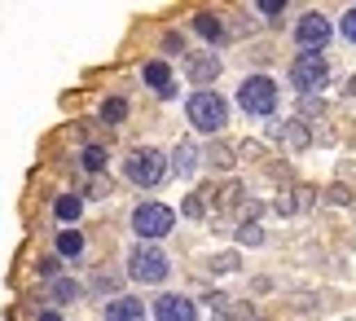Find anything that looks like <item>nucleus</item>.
<instances>
[{"label": "nucleus", "mask_w": 356, "mask_h": 321, "mask_svg": "<svg viewBox=\"0 0 356 321\" xmlns=\"http://www.w3.org/2000/svg\"><path fill=\"white\" fill-rule=\"evenodd\" d=\"M185 115H189V123H194L198 132H220L229 123V102L220 93H211V88H198V93H189Z\"/></svg>", "instance_id": "nucleus-3"}, {"label": "nucleus", "mask_w": 356, "mask_h": 321, "mask_svg": "<svg viewBox=\"0 0 356 321\" xmlns=\"http://www.w3.org/2000/svg\"><path fill=\"white\" fill-rule=\"evenodd\" d=\"M40 321H62V313L58 308H44V313H40Z\"/></svg>", "instance_id": "nucleus-33"}, {"label": "nucleus", "mask_w": 356, "mask_h": 321, "mask_svg": "<svg viewBox=\"0 0 356 321\" xmlns=\"http://www.w3.org/2000/svg\"><path fill=\"white\" fill-rule=\"evenodd\" d=\"M238 251H220V256H211V273H238Z\"/></svg>", "instance_id": "nucleus-21"}, {"label": "nucleus", "mask_w": 356, "mask_h": 321, "mask_svg": "<svg viewBox=\"0 0 356 321\" xmlns=\"http://www.w3.org/2000/svg\"><path fill=\"white\" fill-rule=\"evenodd\" d=\"M321 110H325V106H321V97H304V102H299V119L308 123V119H317Z\"/></svg>", "instance_id": "nucleus-25"}, {"label": "nucleus", "mask_w": 356, "mask_h": 321, "mask_svg": "<svg viewBox=\"0 0 356 321\" xmlns=\"http://www.w3.org/2000/svg\"><path fill=\"white\" fill-rule=\"evenodd\" d=\"M53 216H58L62 225H75V220L84 216V198H79V194H58V203H53Z\"/></svg>", "instance_id": "nucleus-16"}, {"label": "nucleus", "mask_w": 356, "mask_h": 321, "mask_svg": "<svg viewBox=\"0 0 356 321\" xmlns=\"http://www.w3.org/2000/svg\"><path fill=\"white\" fill-rule=\"evenodd\" d=\"M348 97H352V102H356V75L348 79Z\"/></svg>", "instance_id": "nucleus-34"}, {"label": "nucleus", "mask_w": 356, "mask_h": 321, "mask_svg": "<svg viewBox=\"0 0 356 321\" xmlns=\"http://www.w3.org/2000/svg\"><path fill=\"white\" fill-rule=\"evenodd\" d=\"M211 163H216V167H229V163H234V155H229V146H211Z\"/></svg>", "instance_id": "nucleus-30"}, {"label": "nucleus", "mask_w": 356, "mask_h": 321, "mask_svg": "<svg viewBox=\"0 0 356 321\" xmlns=\"http://www.w3.org/2000/svg\"><path fill=\"white\" fill-rule=\"evenodd\" d=\"M325 203H330V207H348L352 203V189L348 185H330V189H325Z\"/></svg>", "instance_id": "nucleus-24"}, {"label": "nucleus", "mask_w": 356, "mask_h": 321, "mask_svg": "<svg viewBox=\"0 0 356 321\" xmlns=\"http://www.w3.org/2000/svg\"><path fill=\"white\" fill-rule=\"evenodd\" d=\"M259 13H264V18H282V13H286V5H282V0H264V5H255Z\"/></svg>", "instance_id": "nucleus-29"}, {"label": "nucleus", "mask_w": 356, "mask_h": 321, "mask_svg": "<svg viewBox=\"0 0 356 321\" xmlns=\"http://www.w3.org/2000/svg\"><path fill=\"white\" fill-rule=\"evenodd\" d=\"M176 225V212L168 203H136V212H132V229H136V238H145V242H159V238H168Z\"/></svg>", "instance_id": "nucleus-5"}, {"label": "nucleus", "mask_w": 356, "mask_h": 321, "mask_svg": "<svg viewBox=\"0 0 356 321\" xmlns=\"http://www.w3.org/2000/svg\"><path fill=\"white\" fill-rule=\"evenodd\" d=\"M325 79H330V62L321 58V53H299L295 66H291V88L304 93V97H317L325 88Z\"/></svg>", "instance_id": "nucleus-6"}, {"label": "nucleus", "mask_w": 356, "mask_h": 321, "mask_svg": "<svg viewBox=\"0 0 356 321\" xmlns=\"http://www.w3.org/2000/svg\"><path fill=\"white\" fill-rule=\"evenodd\" d=\"M145 304L136 299V295H115V299H106V321H145Z\"/></svg>", "instance_id": "nucleus-11"}, {"label": "nucleus", "mask_w": 356, "mask_h": 321, "mask_svg": "<svg viewBox=\"0 0 356 321\" xmlns=\"http://www.w3.org/2000/svg\"><path fill=\"white\" fill-rule=\"evenodd\" d=\"M154 321H198V304L189 295H159L154 299Z\"/></svg>", "instance_id": "nucleus-8"}, {"label": "nucleus", "mask_w": 356, "mask_h": 321, "mask_svg": "<svg viewBox=\"0 0 356 321\" xmlns=\"http://www.w3.org/2000/svg\"><path fill=\"white\" fill-rule=\"evenodd\" d=\"M123 176H128L136 189H159L163 180L172 176V159L154 146H136V150H128V159H123Z\"/></svg>", "instance_id": "nucleus-1"}, {"label": "nucleus", "mask_w": 356, "mask_h": 321, "mask_svg": "<svg viewBox=\"0 0 356 321\" xmlns=\"http://www.w3.org/2000/svg\"><path fill=\"white\" fill-rule=\"evenodd\" d=\"M185 71H189V84L207 88V84L220 75L225 66H220V58H216V53H189V58H185Z\"/></svg>", "instance_id": "nucleus-9"}, {"label": "nucleus", "mask_w": 356, "mask_h": 321, "mask_svg": "<svg viewBox=\"0 0 356 321\" xmlns=\"http://www.w3.org/2000/svg\"><path fill=\"white\" fill-rule=\"evenodd\" d=\"M163 49H168V53H181V49H185V40H181V36H176V31H172L168 40H163Z\"/></svg>", "instance_id": "nucleus-31"}, {"label": "nucleus", "mask_w": 356, "mask_h": 321, "mask_svg": "<svg viewBox=\"0 0 356 321\" xmlns=\"http://www.w3.org/2000/svg\"><path fill=\"white\" fill-rule=\"evenodd\" d=\"M198 163H202V155H198L194 141H181V146L172 150V176H194Z\"/></svg>", "instance_id": "nucleus-14"}, {"label": "nucleus", "mask_w": 356, "mask_h": 321, "mask_svg": "<svg viewBox=\"0 0 356 321\" xmlns=\"http://www.w3.org/2000/svg\"><path fill=\"white\" fill-rule=\"evenodd\" d=\"M102 194H111V180H106V176H92V185H88L84 198H102Z\"/></svg>", "instance_id": "nucleus-28"}, {"label": "nucleus", "mask_w": 356, "mask_h": 321, "mask_svg": "<svg viewBox=\"0 0 356 321\" xmlns=\"http://www.w3.org/2000/svg\"><path fill=\"white\" fill-rule=\"evenodd\" d=\"M273 136L286 146V150H308V141H312V128L304 119H291V123H282V128H273Z\"/></svg>", "instance_id": "nucleus-13"}, {"label": "nucleus", "mask_w": 356, "mask_h": 321, "mask_svg": "<svg viewBox=\"0 0 356 321\" xmlns=\"http://www.w3.org/2000/svg\"><path fill=\"white\" fill-rule=\"evenodd\" d=\"M97 115H102V123H123L128 119V102H123V97H106Z\"/></svg>", "instance_id": "nucleus-19"}, {"label": "nucleus", "mask_w": 356, "mask_h": 321, "mask_svg": "<svg viewBox=\"0 0 356 321\" xmlns=\"http://www.w3.org/2000/svg\"><path fill=\"white\" fill-rule=\"evenodd\" d=\"M49 299L53 304H71V299H79V282L75 277H49Z\"/></svg>", "instance_id": "nucleus-18"}, {"label": "nucleus", "mask_w": 356, "mask_h": 321, "mask_svg": "<svg viewBox=\"0 0 356 321\" xmlns=\"http://www.w3.org/2000/svg\"><path fill=\"white\" fill-rule=\"evenodd\" d=\"M238 242L242 246H264V225H259V220H251V225H238Z\"/></svg>", "instance_id": "nucleus-20"}, {"label": "nucleus", "mask_w": 356, "mask_h": 321, "mask_svg": "<svg viewBox=\"0 0 356 321\" xmlns=\"http://www.w3.org/2000/svg\"><path fill=\"white\" fill-rule=\"evenodd\" d=\"M53 251H58L62 260H79V256H84V233H75V229H62L58 238H53Z\"/></svg>", "instance_id": "nucleus-17"}, {"label": "nucleus", "mask_w": 356, "mask_h": 321, "mask_svg": "<svg viewBox=\"0 0 356 321\" xmlns=\"http://www.w3.org/2000/svg\"><path fill=\"white\" fill-rule=\"evenodd\" d=\"M84 167L92 176H102V167H106V150L102 146H84Z\"/></svg>", "instance_id": "nucleus-22"}, {"label": "nucleus", "mask_w": 356, "mask_h": 321, "mask_svg": "<svg viewBox=\"0 0 356 321\" xmlns=\"http://www.w3.org/2000/svg\"><path fill=\"white\" fill-rule=\"evenodd\" d=\"M181 212H185L189 220H202V216H207V198H202V194H189V198L181 203Z\"/></svg>", "instance_id": "nucleus-23"}, {"label": "nucleus", "mask_w": 356, "mask_h": 321, "mask_svg": "<svg viewBox=\"0 0 356 321\" xmlns=\"http://www.w3.org/2000/svg\"><path fill=\"white\" fill-rule=\"evenodd\" d=\"M128 277H132V282H141V286H159V282H168V277H172V260H168V251H163L159 242H136V246H132V256H128Z\"/></svg>", "instance_id": "nucleus-2"}, {"label": "nucleus", "mask_w": 356, "mask_h": 321, "mask_svg": "<svg viewBox=\"0 0 356 321\" xmlns=\"http://www.w3.org/2000/svg\"><path fill=\"white\" fill-rule=\"evenodd\" d=\"M339 26H343V36H348V45H356V5L343 13V22H339Z\"/></svg>", "instance_id": "nucleus-27"}, {"label": "nucleus", "mask_w": 356, "mask_h": 321, "mask_svg": "<svg viewBox=\"0 0 356 321\" xmlns=\"http://www.w3.org/2000/svg\"><path fill=\"white\" fill-rule=\"evenodd\" d=\"M238 106L255 119H268L273 110H277V84L268 75H246L242 88H238Z\"/></svg>", "instance_id": "nucleus-4"}, {"label": "nucleus", "mask_w": 356, "mask_h": 321, "mask_svg": "<svg viewBox=\"0 0 356 321\" xmlns=\"http://www.w3.org/2000/svg\"><path fill=\"white\" fill-rule=\"evenodd\" d=\"M295 45H299V53H321L330 45V18L325 13H304L295 22Z\"/></svg>", "instance_id": "nucleus-7"}, {"label": "nucleus", "mask_w": 356, "mask_h": 321, "mask_svg": "<svg viewBox=\"0 0 356 321\" xmlns=\"http://www.w3.org/2000/svg\"><path fill=\"white\" fill-rule=\"evenodd\" d=\"M229 317H234V321H264L255 308H246V304H229Z\"/></svg>", "instance_id": "nucleus-26"}, {"label": "nucleus", "mask_w": 356, "mask_h": 321, "mask_svg": "<svg viewBox=\"0 0 356 321\" xmlns=\"http://www.w3.org/2000/svg\"><path fill=\"white\" fill-rule=\"evenodd\" d=\"M97 290H115V273H97V282H92Z\"/></svg>", "instance_id": "nucleus-32"}, {"label": "nucleus", "mask_w": 356, "mask_h": 321, "mask_svg": "<svg viewBox=\"0 0 356 321\" xmlns=\"http://www.w3.org/2000/svg\"><path fill=\"white\" fill-rule=\"evenodd\" d=\"M141 79H145V88H154L163 102H172L176 97V79H172V66L168 62H145L141 66Z\"/></svg>", "instance_id": "nucleus-10"}, {"label": "nucleus", "mask_w": 356, "mask_h": 321, "mask_svg": "<svg viewBox=\"0 0 356 321\" xmlns=\"http://www.w3.org/2000/svg\"><path fill=\"white\" fill-rule=\"evenodd\" d=\"M194 31L207 40V45H225V40H229V26L216 18V13H198V18H194Z\"/></svg>", "instance_id": "nucleus-15"}, {"label": "nucleus", "mask_w": 356, "mask_h": 321, "mask_svg": "<svg viewBox=\"0 0 356 321\" xmlns=\"http://www.w3.org/2000/svg\"><path fill=\"white\" fill-rule=\"evenodd\" d=\"M312 203H317V189H312V185H295V189H286L277 198V212L282 216H299V212H312Z\"/></svg>", "instance_id": "nucleus-12"}]
</instances>
